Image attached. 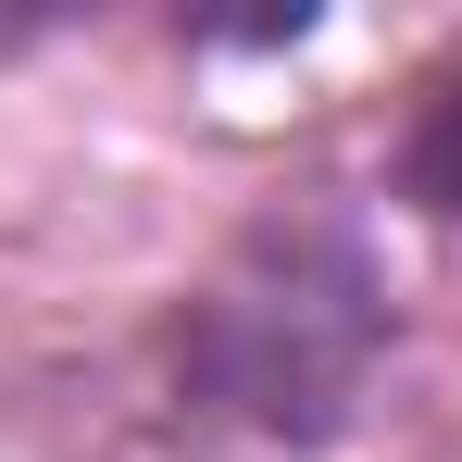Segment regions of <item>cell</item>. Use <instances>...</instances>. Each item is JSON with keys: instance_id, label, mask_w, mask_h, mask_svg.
Wrapping results in <instances>:
<instances>
[{"instance_id": "cell-1", "label": "cell", "mask_w": 462, "mask_h": 462, "mask_svg": "<svg viewBox=\"0 0 462 462\" xmlns=\"http://www.w3.org/2000/svg\"><path fill=\"white\" fill-rule=\"evenodd\" d=\"M375 350H387V288L363 263V237L325 213L250 226L175 312V387L250 438H288V450L350 425Z\"/></svg>"}, {"instance_id": "cell-2", "label": "cell", "mask_w": 462, "mask_h": 462, "mask_svg": "<svg viewBox=\"0 0 462 462\" xmlns=\"http://www.w3.org/2000/svg\"><path fill=\"white\" fill-rule=\"evenodd\" d=\"M400 188H412L438 226H462V76L412 113V138H400Z\"/></svg>"}]
</instances>
